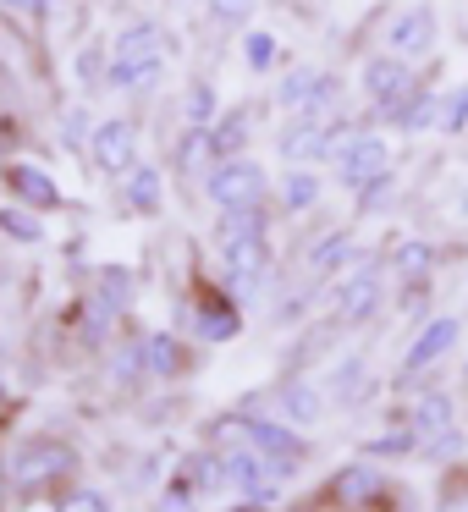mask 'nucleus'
I'll return each instance as SVG.
<instances>
[{
    "mask_svg": "<svg viewBox=\"0 0 468 512\" xmlns=\"http://www.w3.org/2000/svg\"><path fill=\"white\" fill-rule=\"evenodd\" d=\"M0 501H6V468H0Z\"/></svg>",
    "mask_w": 468,
    "mask_h": 512,
    "instance_id": "c03bdc74",
    "label": "nucleus"
},
{
    "mask_svg": "<svg viewBox=\"0 0 468 512\" xmlns=\"http://www.w3.org/2000/svg\"><path fill=\"white\" fill-rule=\"evenodd\" d=\"M6 188H12L28 210H56L61 204V188L45 166H6Z\"/></svg>",
    "mask_w": 468,
    "mask_h": 512,
    "instance_id": "423d86ee",
    "label": "nucleus"
},
{
    "mask_svg": "<svg viewBox=\"0 0 468 512\" xmlns=\"http://www.w3.org/2000/svg\"><path fill=\"white\" fill-rule=\"evenodd\" d=\"M248 237H265V210L259 204H243V210H226L221 221V243H248Z\"/></svg>",
    "mask_w": 468,
    "mask_h": 512,
    "instance_id": "a211bd4d",
    "label": "nucleus"
},
{
    "mask_svg": "<svg viewBox=\"0 0 468 512\" xmlns=\"http://www.w3.org/2000/svg\"><path fill=\"white\" fill-rule=\"evenodd\" d=\"M463 380H468V364H463Z\"/></svg>",
    "mask_w": 468,
    "mask_h": 512,
    "instance_id": "49530a36",
    "label": "nucleus"
},
{
    "mask_svg": "<svg viewBox=\"0 0 468 512\" xmlns=\"http://www.w3.org/2000/svg\"><path fill=\"white\" fill-rule=\"evenodd\" d=\"M441 512H468V501H446V507Z\"/></svg>",
    "mask_w": 468,
    "mask_h": 512,
    "instance_id": "37998d69",
    "label": "nucleus"
},
{
    "mask_svg": "<svg viewBox=\"0 0 468 512\" xmlns=\"http://www.w3.org/2000/svg\"><path fill=\"white\" fill-rule=\"evenodd\" d=\"M144 364L155 369V375H182V364H188V358H182L177 336L160 331V336H149V342H144Z\"/></svg>",
    "mask_w": 468,
    "mask_h": 512,
    "instance_id": "aec40b11",
    "label": "nucleus"
},
{
    "mask_svg": "<svg viewBox=\"0 0 468 512\" xmlns=\"http://www.w3.org/2000/svg\"><path fill=\"white\" fill-rule=\"evenodd\" d=\"M243 61H248L254 72H265L270 61H276V39H270V34H248V39H243Z\"/></svg>",
    "mask_w": 468,
    "mask_h": 512,
    "instance_id": "473e14b6",
    "label": "nucleus"
},
{
    "mask_svg": "<svg viewBox=\"0 0 468 512\" xmlns=\"http://www.w3.org/2000/svg\"><path fill=\"white\" fill-rule=\"evenodd\" d=\"M435 111H441V105H435V94L419 89V94H413V100L397 111V127H402V133H424V127L435 122Z\"/></svg>",
    "mask_w": 468,
    "mask_h": 512,
    "instance_id": "5701e85b",
    "label": "nucleus"
},
{
    "mask_svg": "<svg viewBox=\"0 0 468 512\" xmlns=\"http://www.w3.org/2000/svg\"><path fill=\"white\" fill-rule=\"evenodd\" d=\"M160 67H166L160 56H149V61H111V89H149V83L160 78Z\"/></svg>",
    "mask_w": 468,
    "mask_h": 512,
    "instance_id": "412c9836",
    "label": "nucleus"
},
{
    "mask_svg": "<svg viewBox=\"0 0 468 512\" xmlns=\"http://www.w3.org/2000/svg\"><path fill=\"white\" fill-rule=\"evenodd\" d=\"M160 45H166V34L155 23H133L116 39V61H149V56H160Z\"/></svg>",
    "mask_w": 468,
    "mask_h": 512,
    "instance_id": "ddd939ff",
    "label": "nucleus"
},
{
    "mask_svg": "<svg viewBox=\"0 0 468 512\" xmlns=\"http://www.w3.org/2000/svg\"><path fill=\"white\" fill-rule=\"evenodd\" d=\"M457 336H463V325H457V320H430L419 336H413V347H408V369H424V364H435L441 353H452Z\"/></svg>",
    "mask_w": 468,
    "mask_h": 512,
    "instance_id": "9d476101",
    "label": "nucleus"
},
{
    "mask_svg": "<svg viewBox=\"0 0 468 512\" xmlns=\"http://www.w3.org/2000/svg\"><path fill=\"white\" fill-rule=\"evenodd\" d=\"M413 424H419V435L452 430V397H446V391H424V397L413 402Z\"/></svg>",
    "mask_w": 468,
    "mask_h": 512,
    "instance_id": "4468645a",
    "label": "nucleus"
},
{
    "mask_svg": "<svg viewBox=\"0 0 468 512\" xmlns=\"http://www.w3.org/2000/svg\"><path fill=\"white\" fill-rule=\"evenodd\" d=\"M281 408H287V419L314 424V419H320V391H314V386H287V391H281Z\"/></svg>",
    "mask_w": 468,
    "mask_h": 512,
    "instance_id": "b1692460",
    "label": "nucleus"
},
{
    "mask_svg": "<svg viewBox=\"0 0 468 512\" xmlns=\"http://www.w3.org/2000/svg\"><path fill=\"white\" fill-rule=\"evenodd\" d=\"M457 446H463V435H457V430H441V435H430V446H424V452H430V457H452Z\"/></svg>",
    "mask_w": 468,
    "mask_h": 512,
    "instance_id": "58836bf2",
    "label": "nucleus"
},
{
    "mask_svg": "<svg viewBox=\"0 0 468 512\" xmlns=\"http://www.w3.org/2000/svg\"><path fill=\"white\" fill-rule=\"evenodd\" d=\"M463 127H468V89H457L452 116H446V133H463Z\"/></svg>",
    "mask_w": 468,
    "mask_h": 512,
    "instance_id": "ea45409f",
    "label": "nucleus"
},
{
    "mask_svg": "<svg viewBox=\"0 0 468 512\" xmlns=\"http://www.w3.org/2000/svg\"><path fill=\"white\" fill-rule=\"evenodd\" d=\"M210 12L221 17V23H243V17L254 12V0H210Z\"/></svg>",
    "mask_w": 468,
    "mask_h": 512,
    "instance_id": "c9c22d12",
    "label": "nucleus"
},
{
    "mask_svg": "<svg viewBox=\"0 0 468 512\" xmlns=\"http://www.w3.org/2000/svg\"><path fill=\"white\" fill-rule=\"evenodd\" d=\"M127 204H133V210H155L160 204V171L138 166L133 177H127Z\"/></svg>",
    "mask_w": 468,
    "mask_h": 512,
    "instance_id": "393cba45",
    "label": "nucleus"
},
{
    "mask_svg": "<svg viewBox=\"0 0 468 512\" xmlns=\"http://www.w3.org/2000/svg\"><path fill=\"white\" fill-rule=\"evenodd\" d=\"M347 254H353V237H347V232H331V237H325V243L309 254V270H336Z\"/></svg>",
    "mask_w": 468,
    "mask_h": 512,
    "instance_id": "cd10ccee",
    "label": "nucleus"
},
{
    "mask_svg": "<svg viewBox=\"0 0 468 512\" xmlns=\"http://www.w3.org/2000/svg\"><path fill=\"white\" fill-rule=\"evenodd\" d=\"M391 193H397V177H391V166H386L364 193H358V210H364V215H369V210H380V204H391Z\"/></svg>",
    "mask_w": 468,
    "mask_h": 512,
    "instance_id": "2f4dec72",
    "label": "nucleus"
},
{
    "mask_svg": "<svg viewBox=\"0 0 468 512\" xmlns=\"http://www.w3.org/2000/svg\"><path fill=\"white\" fill-rule=\"evenodd\" d=\"M336 166H342V188H353V193H364L369 182L386 171V144H380L375 133H358L353 144L336 155Z\"/></svg>",
    "mask_w": 468,
    "mask_h": 512,
    "instance_id": "20e7f679",
    "label": "nucleus"
},
{
    "mask_svg": "<svg viewBox=\"0 0 468 512\" xmlns=\"http://www.w3.org/2000/svg\"><path fill=\"white\" fill-rule=\"evenodd\" d=\"M237 331H243V320H237V314L226 309L221 298H210V303L199 309V336H204V342H232Z\"/></svg>",
    "mask_w": 468,
    "mask_h": 512,
    "instance_id": "f3484780",
    "label": "nucleus"
},
{
    "mask_svg": "<svg viewBox=\"0 0 468 512\" xmlns=\"http://www.w3.org/2000/svg\"><path fill=\"white\" fill-rule=\"evenodd\" d=\"M6 6H17V12H45V0H6Z\"/></svg>",
    "mask_w": 468,
    "mask_h": 512,
    "instance_id": "79ce46f5",
    "label": "nucleus"
},
{
    "mask_svg": "<svg viewBox=\"0 0 468 512\" xmlns=\"http://www.w3.org/2000/svg\"><path fill=\"white\" fill-rule=\"evenodd\" d=\"M83 133H89V116H83V111H67V144H72V149H78Z\"/></svg>",
    "mask_w": 468,
    "mask_h": 512,
    "instance_id": "a19ab883",
    "label": "nucleus"
},
{
    "mask_svg": "<svg viewBox=\"0 0 468 512\" xmlns=\"http://www.w3.org/2000/svg\"><path fill=\"white\" fill-rule=\"evenodd\" d=\"M138 353H144V347H122V358H116V364H111V369H116V380H133L138 369H149V364H144V358H138Z\"/></svg>",
    "mask_w": 468,
    "mask_h": 512,
    "instance_id": "e433bc0d",
    "label": "nucleus"
},
{
    "mask_svg": "<svg viewBox=\"0 0 468 512\" xmlns=\"http://www.w3.org/2000/svg\"><path fill=\"white\" fill-rule=\"evenodd\" d=\"M72 468H78V452L67 441H28L12 463V479L17 485H50V479L72 474Z\"/></svg>",
    "mask_w": 468,
    "mask_h": 512,
    "instance_id": "7ed1b4c3",
    "label": "nucleus"
},
{
    "mask_svg": "<svg viewBox=\"0 0 468 512\" xmlns=\"http://www.w3.org/2000/svg\"><path fill=\"white\" fill-rule=\"evenodd\" d=\"M336 309H342L347 325H364L369 314L380 309V281H375V270H358L353 281H342V287H336Z\"/></svg>",
    "mask_w": 468,
    "mask_h": 512,
    "instance_id": "1a4fd4ad",
    "label": "nucleus"
},
{
    "mask_svg": "<svg viewBox=\"0 0 468 512\" xmlns=\"http://www.w3.org/2000/svg\"><path fill=\"white\" fill-rule=\"evenodd\" d=\"M61 512H111V507H105V501L94 496V490H78V496L61 501Z\"/></svg>",
    "mask_w": 468,
    "mask_h": 512,
    "instance_id": "4c0bfd02",
    "label": "nucleus"
},
{
    "mask_svg": "<svg viewBox=\"0 0 468 512\" xmlns=\"http://www.w3.org/2000/svg\"><path fill=\"white\" fill-rule=\"evenodd\" d=\"M314 199H320V177H314V171H292L287 177V204L292 210H309Z\"/></svg>",
    "mask_w": 468,
    "mask_h": 512,
    "instance_id": "c756f323",
    "label": "nucleus"
},
{
    "mask_svg": "<svg viewBox=\"0 0 468 512\" xmlns=\"http://www.w3.org/2000/svg\"><path fill=\"white\" fill-rule=\"evenodd\" d=\"M413 441H419L413 430H386V435H375V441H369V457H408Z\"/></svg>",
    "mask_w": 468,
    "mask_h": 512,
    "instance_id": "7c9ffc66",
    "label": "nucleus"
},
{
    "mask_svg": "<svg viewBox=\"0 0 468 512\" xmlns=\"http://www.w3.org/2000/svg\"><path fill=\"white\" fill-rule=\"evenodd\" d=\"M226 479H232V463H221V457H210V452H199L193 457V490H226Z\"/></svg>",
    "mask_w": 468,
    "mask_h": 512,
    "instance_id": "a878e982",
    "label": "nucleus"
},
{
    "mask_svg": "<svg viewBox=\"0 0 468 512\" xmlns=\"http://www.w3.org/2000/svg\"><path fill=\"white\" fill-rule=\"evenodd\" d=\"M358 375H364V358H347V364H336V375H331V391H353L358 386Z\"/></svg>",
    "mask_w": 468,
    "mask_h": 512,
    "instance_id": "f704fd0d",
    "label": "nucleus"
},
{
    "mask_svg": "<svg viewBox=\"0 0 468 512\" xmlns=\"http://www.w3.org/2000/svg\"><path fill=\"white\" fill-rule=\"evenodd\" d=\"M248 122H254L248 111H232L221 127H210V155H221V160H237V149H243V138H248Z\"/></svg>",
    "mask_w": 468,
    "mask_h": 512,
    "instance_id": "6ab92c4d",
    "label": "nucleus"
},
{
    "mask_svg": "<svg viewBox=\"0 0 468 512\" xmlns=\"http://www.w3.org/2000/svg\"><path fill=\"white\" fill-rule=\"evenodd\" d=\"M100 303H111V309H127V303H133V276H127L122 265L100 270Z\"/></svg>",
    "mask_w": 468,
    "mask_h": 512,
    "instance_id": "bb28decb",
    "label": "nucleus"
},
{
    "mask_svg": "<svg viewBox=\"0 0 468 512\" xmlns=\"http://www.w3.org/2000/svg\"><path fill=\"white\" fill-rule=\"evenodd\" d=\"M281 155L287 160H309V155H325V133L314 122H298L281 133Z\"/></svg>",
    "mask_w": 468,
    "mask_h": 512,
    "instance_id": "4be33fe9",
    "label": "nucleus"
},
{
    "mask_svg": "<svg viewBox=\"0 0 468 512\" xmlns=\"http://www.w3.org/2000/svg\"><path fill=\"white\" fill-rule=\"evenodd\" d=\"M463 210H468V193H463Z\"/></svg>",
    "mask_w": 468,
    "mask_h": 512,
    "instance_id": "a18cd8bd",
    "label": "nucleus"
},
{
    "mask_svg": "<svg viewBox=\"0 0 468 512\" xmlns=\"http://www.w3.org/2000/svg\"><path fill=\"white\" fill-rule=\"evenodd\" d=\"M0 232L17 237V243H39V237H45V226L34 221V210H0Z\"/></svg>",
    "mask_w": 468,
    "mask_h": 512,
    "instance_id": "c85d7f7f",
    "label": "nucleus"
},
{
    "mask_svg": "<svg viewBox=\"0 0 468 512\" xmlns=\"http://www.w3.org/2000/svg\"><path fill=\"white\" fill-rule=\"evenodd\" d=\"M210 199L221 204V210H243V204H259L265 199V171H259V160H221V166L210 171Z\"/></svg>",
    "mask_w": 468,
    "mask_h": 512,
    "instance_id": "f257e3e1",
    "label": "nucleus"
},
{
    "mask_svg": "<svg viewBox=\"0 0 468 512\" xmlns=\"http://www.w3.org/2000/svg\"><path fill=\"white\" fill-rule=\"evenodd\" d=\"M226 270H232V287H237V292H254L259 281H265V270H270L265 237H248V243H232V248H226Z\"/></svg>",
    "mask_w": 468,
    "mask_h": 512,
    "instance_id": "0eeeda50",
    "label": "nucleus"
},
{
    "mask_svg": "<svg viewBox=\"0 0 468 512\" xmlns=\"http://www.w3.org/2000/svg\"><path fill=\"white\" fill-rule=\"evenodd\" d=\"M89 138H94V160H100L111 177H122V171L133 166V127L127 122H100Z\"/></svg>",
    "mask_w": 468,
    "mask_h": 512,
    "instance_id": "6e6552de",
    "label": "nucleus"
},
{
    "mask_svg": "<svg viewBox=\"0 0 468 512\" xmlns=\"http://www.w3.org/2000/svg\"><path fill=\"white\" fill-rule=\"evenodd\" d=\"M248 446L265 457H281V463H292V457H303V441L292 430H281V424L270 419H248Z\"/></svg>",
    "mask_w": 468,
    "mask_h": 512,
    "instance_id": "9b49d317",
    "label": "nucleus"
},
{
    "mask_svg": "<svg viewBox=\"0 0 468 512\" xmlns=\"http://www.w3.org/2000/svg\"><path fill=\"white\" fill-rule=\"evenodd\" d=\"M391 265H397V276H402V281H424V276H430V265H435V254H430V243L408 237V243L391 248Z\"/></svg>",
    "mask_w": 468,
    "mask_h": 512,
    "instance_id": "dca6fc26",
    "label": "nucleus"
},
{
    "mask_svg": "<svg viewBox=\"0 0 468 512\" xmlns=\"http://www.w3.org/2000/svg\"><path fill=\"white\" fill-rule=\"evenodd\" d=\"M210 116H215V89H204V83H199V89L188 94V122H193V127H204Z\"/></svg>",
    "mask_w": 468,
    "mask_h": 512,
    "instance_id": "72a5a7b5",
    "label": "nucleus"
},
{
    "mask_svg": "<svg viewBox=\"0 0 468 512\" xmlns=\"http://www.w3.org/2000/svg\"><path fill=\"white\" fill-rule=\"evenodd\" d=\"M364 94L391 116V122H397V111H402V105H408L419 89H413V72H408V61H402V56H375V61L364 67Z\"/></svg>",
    "mask_w": 468,
    "mask_h": 512,
    "instance_id": "f03ea898",
    "label": "nucleus"
},
{
    "mask_svg": "<svg viewBox=\"0 0 468 512\" xmlns=\"http://www.w3.org/2000/svg\"><path fill=\"white\" fill-rule=\"evenodd\" d=\"M386 45L397 50V56H424V50L435 45V12L430 6H408V12L386 28Z\"/></svg>",
    "mask_w": 468,
    "mask_h": 512,
    "instance_id": "39448f33",
    "label": "nucleus"
},
{
    "mask_svg": "<svg viewBox=\"0 0 468 512\" xmlns=\"http://www.w3.org/2000/svg\"><path fill=\"white\" fill-rule=\"evenodd\" d=\"M331 485H336V496H342L347 507H364V501H375L380 490H386V479H380L369 463H353V468H342Z\"/></svg>",
    "mask_w": 468,
    "mask_h": 512,
    "instance_id": "f8f14e48",
    "label": "nucleus"
},
{
    "mask_svg": "<svg viewBox=\"0 0 468 512\" xmlns=\"http://www.w3.org/2000/svg\"><path fill=\"white\" fill-rule=\"evenodd\" d=\"M320 78H325V72H309V67L287 72V83L276 89V105H287V111H309L314 94H320Z\"/></svg>",
    "mask_w": 468,
    "mask_h": 512,
    "instance_id": "2eb2a0df",
    "label": "nucleus"
}]
</instances>
